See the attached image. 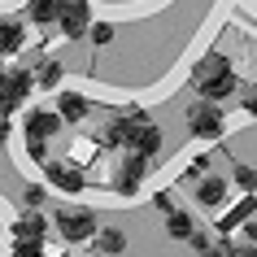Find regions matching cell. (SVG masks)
<instances>
[{"label": "cell", "instance_id": "cell-1", "mask_svg": "<svg viewBox=\"0 0 257 257\" xmlns=\"http://www.w3.org/2000/svg\"><path fill=\"white\" fill-rule=\"evenodd\" d=\"M57 231L66 235L70 244H83V240H96V218L87 209H57Z\"/></svg>", "mask_w": 257, "mask_h": 257}, {"label": "cell", "instance_id": "cell-2", "mask_svg": "<svg viewBox=\"0 0 257 257\" xmlns=\"http://www.w3.org/2000/svg\"><path fill=\"white\" fill-rule=\"evenodd\" d=\"M35 87V74H27V70H14V74H5L0 79V118H9L22 100H27V92Z\"/></svg>", "mask_w": 257, "mask_h": 257}, {"label": "cell", "instance_id": "cell-3", "mask_svg": "<svg viewBox=\"0 0 257 257\" xmlns=\"http://www.w3.org/2000/svg\"><path fill=\"white\" fill-rule=\"evenodd\" d=\"M188 126H192V136H201V140H218L222 136V109L209 105V100L192 105L188 109Z\"/></svg>", "mask_w": 257, "mask_h": 257}, {"label": "cell", "instance_id": "cell-4", "mask_svg": "<svg viewBox=\"0 0 257 257\" xmlns=\"http://www.w3.org/2000/svg\"><path fill=\"white\" fill-rule=\"evenodd\" d=\"M44 231H48V222L40 214L18 218L14 222V248H44Z\"/></svg>", "mask_w": 257, "mask_h": 257}, {"label": "cell", "instance_id": "cell-5", "mask_svg": "<svg viewBox=\"0 0 257 257\" xmlns=\"http://www.w3.org/2000/svg\"><path fill=\"white\" fill-rule=\"evenodd\" d=\"M57 126H61V113L57 109H31L27 113V140H35V144L57 136Z\"/></svg>", "mask_w": 257, "mask_h": 257}, {"label": "cell", "instance_id": "cell-6", "mask_svg": "<svg viewBox=\"0 0 257 257\" xmlns=\"http://www.w3.org/2000/svg\"><path fill=\"white\" fill-rule=\"evenodd\" d=\"M48 183H53L57 192H70V196L87 188L83 170H79V166H66V162H48Z\"/></svg>", "mask_w": 257, "mask_h": 257}, {"label": "cell", "instance_id": "cell-7", "mask_svg": "<svg viewBox=\"0 0 257 257\" xmlns=\"http://www.w3.org/2000/svg\"><path fill=\"white\" fill-rule=\"evenodd\" d=\"M92 27L96 22H92V14H87V0H83V5H70L66 14H61V35H66V40H83Z\"/></svg>", "mask_w": 257, "mask_h": 257}, {"label": "cell", "instance_id": "cell-8", "mask_svg": "<svg viewBox=\"0 0 257 257\" xmlns=\"http://www.w3.org/2000/svg\"><path fill=\"white\" fill-rule=\"evenodd\" d=\"M196 92H201L209 105H218V100H227V96L235 92V74H231V70H222V74H209V79L196 83Z\"/></svg>", "mask_w": 257, "mask_h": 257}, {"label": "cell", "instance_id": "cell-9", "mask_svg": "<svg viewBox=\"0 0 257 257\" xmlns=\"http://www.w3.org/2000/svg\"><path fill=\"white\" fill-rule=\"evenodd\" d=\"M144 166H149V157H140V153H131V157L122 162V175H118V192L122 196H136L140 179H144Z\"/></svg>", "mask_w": 257, "mask_h": 257}, {"label": "cell", "instance_id": "cell-10", "mask_svg": "<svg viewBox=\"0 0 257 257\" xmlns=\"http://www.w3.org/2000/svg\"><path fill=\"white\" fill-rule=\"evenodd\" d=\"M27 14H31V22H44V27H53V22H61L66 5H61V0H31Z\"/></svg>", "mask_w": 257, "mask_h": 257}, {"label": "cell", "instance_id": "cell-11", "mask_svg": "<svg viewBox=\"0 0 257 257\" xmlns=\"http://www.w3.org/2000/svg\"><path fill=\"white\" fill-rule=\"evenodd\" d=\"M257 214V196H244L240 205H235V209H227V214L218 218V231H222V235H227V231H235L244 222V218H253Z\"/></svg>", "mask_w": 257, "mask_h": 257}, {"label": "cell", "instance_id": "cell-12", "mask_svg": "<svg viewBox=\"0 0 257 257\" xmlns=\"http://www.w3.org/2000/svg\"><path fill=\"white\" fill-rule=\"evenodd\" d=\"M57 113H61V122H83V118H87V100H83L79 92H61Z\"/></svg>", "mask_w": 257, "mask_h": 257}, {"label": "cell", "instance_id": "cell-13", "mask_svg": "<svg viewBox=\"0 0 257 257\" xmlns=\"http://www.w3.org/2000/svg\"><path fill=\"white\" fill-rule=\"evenodd\" d=\"M166 231H170V240H183V244H188L201 227L192 222V214H183V209H179V214H170V218H166Z\"/></svg>", "mask_w": 257, "mask_h": 257}, {"label": "cell", "instance_id": "cell-14", "mask_svg": "<svg viewBox=\"0 0 257 257\" xmlns=\"http://www.w3.org/2000/svg\"><path fill=\"white\" fill-rule=\"evenodd\" d=\"M157 149H162V131H157V126H140V136H136V144H131V153L153 157Z\"/></svg>", "mask_w": 257, "mask_h": 257}, {"label": "cell", "instance_id": "cell-15", "mask_svg": "<svg viewBox=\"0 0 257 257\" xmlns=\"http://www.w3.org/2000/svg\"><path fill=\"white\" fill-rule=\"evenodd\" d=\"M222 196H227V179H201V188H196L201 205H222Z\"/></svg>", "mask_w": 257, "mask_h": 257}, {"label": "cell", "instance_id": "cell-16", "mask_svg": "<svg viewBox=\"0 0 257 257\" xmlns=\"http://www.w3.org/2000/svg\"><path fill=\"white\" fill-rule=\"evenodd\" d=\"M0 48H5V53H18V48H22V27H18V18H0Z\"/></svg>", "mask_w": 257, "mask_h": 257}, {"label": "cell", "instance_id": "cell-17", "mask_svg": "<svg viewBox=\"0 0 257 257\" xmlns=\"http://www.w3.org/2000/svg\"><path fill=\"white\" fill-rule=\"evenodd\" d=\"M35 83L53 92L57 83H61V61H53V57H48V61H40V70H35Z\"/></svg>", "mask_w": 257, "mask_h": 257}, {"label": "cell", "instance_id": "cell-18", "mask_svg": "<svg viewBox=\"0 0 257 257\" xmlns=\"http://www.w3.org/2000/svg\"><path fill=\"white\" fill-rule=\"evenodd\" d=\"M96 248H100L105 257H113V253L126 248V235H122V231H100V235H96Z\"/></svg>", "mask_w": 257, "mask_h": 257}, {"label": "cell", "instance_id": "cell-19", "mask_svg": "<svg viewBox=\"0 0 257 257\" xmlns=\"http://www.w3.org/2000/svg\"><path fill=\"white\" fill-rule=\"evenodd\" d=\"M205 257H257L253 244H244V248H231V244H222V248H209Z\"/></svg>", "mask_w": 257, "mask_h": 257}, {"label": "cell", "instance_id": "cell-20", "mask_svg": "<svg viewBox=\"0 0 257 257\" xmlns=\"http://www.w3.org/2000/svg\"><path fill=\"white\" fill-rule=\"evenodd\" d=\"M235 183H240L244 192H257V170L253 166H235Z\"/></svg>", "mask_w": 257, "mask_h": 257}, {"label": "cell", "instance_id": "cell-21", "mask_svg": "<svg viewBox=\"0 0 257 257\" xmlns=\"http://www.w3.org/2000/svg\"><path fill=\"white\" fill-rule=\"evenodd\" d=\"M22 201H27V205H31V209H40V205H44V201H48V192H44V188H40V183H31V188H27V192H22Z\"/></svg>", "mask_w": 257, "mask_h": 257}, {"label": "cell", "instance_id": "cell-22", "mask_svg": "<svg viewBox=\"0 0 257 257\" xmlns=\"http://www.w3.org/2000/svg\"><path fill=\"white\" fill-rule=\"evenodd\" d=\"M109 40H113V27H109V22H96V27H92V44H100V48H105Z\"/></svg>", "mask_w": 257, "mask_h": 257}, {"label": "cell", "instance_id": "cell-23", "mask_svg": "<svg viewBox=\"0 0 257 257\" xmlns=\"http://www.w3.org/2000/svg\"><path fill=\"white\" fill-rule=\"evenodd\" d=\"M153 205H157V209H162L166 218H170V214H179V209H175V201H170V192H157V196H153Z\"/></svg>", "mask_w": 257, "mask_h": 257}, {"label": "cell", "instance_id": "cell-24", "mask_svg": "<svg viewBox=\"0 0 257 257\" xmlns=\"http://www.w3.org/2000/svg\"><path fill=\"white\" fill-rule=\"evenodd\" d=\"M209 162H214V157H192V166H188V179H201L205 170H209Z\"/></svg>", "mask_w": 257, "mask_h": 257}, {"label": "cell", "instance_id": "cell-25", "mask_svg": "<svg viewBox=\"0 0 257 257\" xmlns=\"http://www.w3.org/2000/svg\"><path fill=\"white\" fill-rule=\"evenodd\" d=\"M27 149H31V157H35V162L48 166V144H35V140H27Z\"/></svg>", "mask_w": 257, "mask_h": 257}, {"label": "cell", "instance_id": "cell-26", "mask_svg": "<svg viewBox=\"0 0 257 257\" xmlns=\"http://www.w3.org/2000/svg\"><path fill=\"white\" fill-rule=\"evenodd\" d=\"M188 244H192V248H196V253H201V257L209 253V235H205V231H196V235H192Z\"/></svg>", "mask_w": 257, "mask_h": 257}, {"label": "cell", "instance_id": "cell-27", "mask_svg": "<svg viewBox=\"0 0 257 257\" xmlns=\"http://www.w3.org/2000/svg\"><path fill=\"white\" fill-rule=\"evenodd\" d=\"M14 257H44L40 248H14Z\"/></svg>", "mask_w": 257, "mask_h": 257}, {"label": "cell", "instance_id": "cell-28", "mask_svg": "<svg viewBox=\"0 0 257 257\" xmlns=\"http://www.w3.org/2000/svg\"><path fill=\"white\" fill-rule=\"evenodd\" d=\"M9 140V118H0V144Z\"/></svg>", "mask_w": 257, "mask_h": 257}, {"label": "cell", "instance_id": "cell-29", "mask_svg": "<svg viewBox=\"0 0 257 257\" xmlns=\"http://www.w3.org/2000/svg\"><path fill=\"white\" fill-rule=\"evenodd\" d=\"M244 109H248V113H257V92L248 96V100H244Z\"/></svg>", "mask_w": 257, "mask_h": 257}, {"label": "cell", "instance_id": "cell-30", "mask_svg": "<svg viewBox=\"0 0 257 257\" xmlns=\"http://www.w3.org/2000/svg\"><path fill=\"white\" fill-rule=\"evenodd\" d=\"M61 5H66V9H70V5H83V0H61Z\"/></svg>", "mask_w": 257, "mask_h": 257}, {"label": "cell", "instance_id": "cell-31", "mask_svg": "<svg viewBox=\"0 0 257 257\" xmlns=\"http://www.w3.org/2000/svg\"><path fill=\"white\" fill-rule=\"evenodd\" d=\"M44 257H48V253H44ZM53 257H61V253H53Z\"/></svg>", "mask_w": 257, "mask_h": 257}, {"label": "cell", "instance_id": "cell-32", "mask_svg": "<svg viewBox=\"0 0 257 257\" xmlns=\"http://www.w3.org/2000/svg\"><path fill=\"white\" fill-rule=\"evenodd\" d=\"M0 53H5V48H0Z\"/></svg>", "mask_w": 257, "mask_h": 257}]
</instances>
